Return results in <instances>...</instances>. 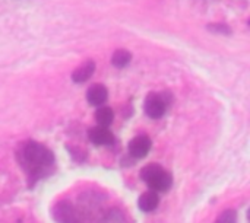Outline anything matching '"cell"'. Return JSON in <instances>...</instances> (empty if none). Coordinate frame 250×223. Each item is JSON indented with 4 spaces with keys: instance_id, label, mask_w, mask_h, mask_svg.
I'll return each instance as SVG.
<instances>
[{
    "instance_id": "obj_1",
    "label": "cell",
    "mask_w": 250,
    "mask_h": 223,
    "mask_svg": "<svg viewBox=\"0 0 250 223\" xmlns=\"http://www.w3.org/2000/svg\"><path fill=\"white\" fill-rule=\"evenodd\" d=\"M18 159L22 168L28 172L31 180H40L54 164L53 152L41 143L26 142L18 152Z\"/></svg>"
},
{
    "instance_id": "obj_2",
    "label": "cell",
    "mask_w": 250,
    "mask_h": 223,
    "mask_svg": "<svg viewBox=\"0 0 250 223\" xmlns=\"http://www.w3.org/2000/svg\"><path fill=\"white\" fill-rule=\"evenodd\" d=\"M141 180L155 193H164L171 187V175L157 164H149L141 171Z\"/></svg>"
},
{
    "instance_id": "obj_3",
    "label": "cell",
    "mask_w": 250,
    "mask_h": 223,
    "mask_svg": "<svg viewBox=\"0 0 250 223\" xmlns=\"http://www.w3.org/2000/svg\"><path fill=\"white\" fill-rule=\"evenodd\" d=\"M104 197L101 196V193H95V191H83L79 197V203L76 206L82 221H91L94 216H97V213L101 212V204H103Z\"/></svg>"
},
{
    "instance_id": "obj_4",
    "label": "cell",
    "mask_w": 250,
    "mask_h": 223,
    "mask_svg": "<svg viewBox=\"0 0 250 223\" xmlns=\"http://www.w3.org/2000/svg\"><path fill=\"white\" fill-rule=\"evenodd\" d=\"M167 107H168L167 93H149L144 104V110L146 115L152 120L161 118L166 114Z\"/></svg>"
},
{
    "instance_id": "obj_5",
    "label": "cell",
    "mask_w": 250,
    "mask_h": 223,
    "mask_svg": "<svg viewBox=\"0 0 250 223\" xmlns=\"http://www.w3.org/2000/svg\"><path fill=\"white\" fill-rule=\"evenodd\" d=\"M53 219L57 223H83L76 206L70 202H59L53 207Z\"/></svg>"
},
{
    "instance_id": "obj_6",
    "label": "cell",
    "mask_w": 250,
    "mask_h": 223,
    "mask_svg": "<svg viewBox=\"0 0 250 223\" xmlns=\"http://www.w3.org/2000/svg\"><path fill=\"white\" fill-rule=\"evenodd\" d=\"M152 142L148 136H136L129 142V155L135 159L145 158L151 150Z\"/></svg>"
},
{
    "instance_id": "obj_7",
    "label": "cell",
    "mask_w": 250,
    "mask_h": 223,
    "mask_svg": "<svg viewBox=\"0 0 250 223\" xmlns=\"http://www.w3.org/2000/svg\"><path fill=\"white\" fill-rule=\"evenodd\" d=\"M89 140L97 146H110L114 142V136L107 127L97 126L89 130Z\"/></svg>"
},
{
    "instance_id": "obj_8",
    "label": "cell",
    "mask_w": 250,
    "mask_h": 223,
    "mask_svg": "<svg viewBox=\"0 0 250 223\" xmlns=\"http://www.w3.org/2000/svg\"><path fill=\"white\" fill-rule=\"evenodd\" d=\"M108 96V91L104 85H94L89 88L88 93H86V99L91 105L94 107H100L107 101Z\"/></svg>"
},
{
    "instance_id": "obj_9",
    "label": "cell",
    "mask_w": 250,
    "mask_h": 223,
    "mask_svg": "<svg viewBox=\"0 0 250 223\" xmlns=\"http://www.w3.org/2000/svg\"><path fill=\"white\" fill-rule=\"evenodd\" d=\"M94 72H95V63L92 60H88L72 73V80L75 83H83L91 79Z\"/></svg>"
},
{
    "instance_id": "obj_10",
    "label": "cell",
    "mask_w": 250,
    "mask_h": 223,
    "mask_svg": "<svg viewBox=\"0 0 250 223\" xmlns=\"http://www.w3.org/2000/svg\"><path fill=\"white\" fill-rule=\"evenodd\" d=\"M158 204H160V197H158V194H157L155 191H152V190L144 193V194L139 197V200H138L139 209H141L142 212H145V213L154 212V210L158 207Z\"/></svg>"
},
{
    "instance_id": "obj_11",
    "label": "cell",
    "mask_w": 250,
    "mask_h": 223,
    "mask_svg": "<svg viewBox=\"0 0 250 223\" xmlns=\"http://www.w3.org/2000/svg\"><path fill=\"white\" fill-rule=\"evenodd\" d=\"M114 120V112L111 108L108 107H101L95 111V121L98 123V126H103V127H108L111 126Z\"/></svg>"
},
{
    "instance_id": "obj_12",
    "label": "cell",
    "mask_w": 250,
    "mask_h": 223,
    "mask_svg": "<svg viewBox=\"0 0 250 223\" xmlns=\"http://www.w3.org/2000/svg\"><path fill=\"white\" fill-rule=\"evenodd\" d=\"M132 60V54L127 51V50H116L113 57H111V63L114 67H119V69H123L126 67Z\"/></svg>"
},
{
    "instance_id": "obj_13",
    "label": "cell",
    "mask_w": 250,
    "mask_h": 223,
    "mask_svg": "<svg viewBox=\"0 0 250 223\" xmlns=\"http://www.w3.org/2000/svg\"><path fill=\"white\" fill-rule=\"evenodd\" d=\"M98 223H127V221L119 209H110L108 212L101 215Z\"/></svg>"
},
{
    "instance_id": "obj_14",
    "label": "cell",
    "mask_w": 250,
    "mask_h": 223,
    "mask_svg": "<svg viewBox=\"0 0 250 223\" xmlns=\"http://www.w3.org/2000/svg\"><path fill=\"white\" fill-rule=\"evenodd\" d=\"M215 223H237V213L234 210H226L218 216Z\"/></svg>"
},
{
    "instance_id": "obj_15",
    "label": "cell",
    "mask_w": 250,
    "mask_h": 223,
    "mask_svg": "<svg viewBox=\"0 0 250 223\" xmlns=\"http://www.w3.org/2000/svg\"><path fill=\"white\" fill-rule=\"evenodd\" d=\"M208 29L212 32H220V34H231V29L227 25H221V23H215V25H208Z\"/></svg>"
}]
</instances>
